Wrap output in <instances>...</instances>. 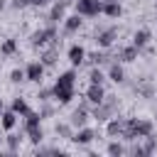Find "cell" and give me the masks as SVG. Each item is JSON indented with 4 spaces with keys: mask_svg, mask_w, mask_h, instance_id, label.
<instances>
[{
    "mask_svg": "<svg viewBox=\"0 0 157 157\" xmlns=\"http://www.w3.org/2000/svg\"><path fill=\"white\" fill-rule=\"evenodd\" d=\"M118 113H120V98L113 96V93H105V98H103L101 103L91 105V118L98 120V123H105L108 118H113V115H118Z\"/></svg>",
    "mask_w": 157,
    "mask_h": 157,
    "instance_id": "1",
    "label": "cell"
},
{
    "mask_svg": "<svg viewBox=\"0 0 157 157\" xmlns=\"http://www.w3.org/2000/svg\"><path fill=\"white\" fill-rule=\"evenodd\" d=\"M118 34H120V29H118L115 25H98V27L93 29V42H96L101 49H110V47L115 44Z\"/></svg>",
    "mask_w": 157,
    "mask_h": 157,
    "instance_id": "2",
    "label": "cell"
},
{
    "mask_svg": "<svg viewBox=\"0 0 157 157\" xmlns=\"http://www.w3.org/2000/svg\"><path fill=\"white\" fill-rule=\"evenodd\" d=\"M56 37H59V29H56V25H44V27L34 29V32L29 34V44H32L34 49H42V47L52 44Z\"/></svg>",
    "mask_w": 157,
    "mask_h": 157,
    "instance_id": "3",
    "label": "cell"
},
{
    "mask_svg": "<svg viewBox=\"0 0 157 157\" xmlns=\"http://www.w3.org/2000/svg\"><path fill=\"white\" fill-rule=\"evenodd\" d=\"M74 10L81 17H98L103 10V0H74Z\"/></svg>",
    "mask_w": 157,
    "mask_h": 157,
    "instance_id": "4",
    "label": "cell"
},
{
    "mask_svg": "<svg viewBox=\"0 0 157 157\" xmlns=\"http://www.w3.org/2000/svg\"><path fill=\"white\" fill-rule=\"evenodd\" d=\"M96 137H98V132H96L93 128L83 125V128H76V130H74V135H71V142H74V145H78V147H86V145H91Z\"/></svg>",
    "mask_w": 157,
    "mask_h": 157,
    "instance_id": "5",
    "label": "cell"
},
{
    "mask_svg": "<svg viewBox=\"0 0 157 157\" xmlns=\"http://www.w3.org/2000/svg\"><path fill=\"white\" fill-rule=\"evenodd\" d=\"M113 59H115V61H120V64H132V61H137V59H140V49H137L135 44L118 47V54H115Z\"/></svg>",
    "mask_w": 157,
    "mask_h": 157,
    "instance_id": "6",
    "label": "cell"
},
{
    "mask_svg": "<svg viewBox=\"0 0 157 157\" xmlns=\"http://www.w3.org/2000/svg\"><path fill=\"white\" fill-rule=\"evenodd\" d=\"M86 61L91 64V66H105V64H110V61H115L113 59V54H108V49H96V52H86ZM83 61V64H86Z\"/></svg>",
    "mask_w": 157,
    "mask_h": 157,
    "instance_id": "7",
    "label": "cell"
},
{
    "mask_svg": "<svg viewBox=\"0 0 157 157\" xmlns=\"http://www.w3.org/2000/svg\"><path fill=\"white\" fill-rule=\"evenodd\" d=\"M54 88V101L59 105H69L76 98V86H52Z\"/></svg>",
    "mask_w": 157,
    "mask_h": 157,
    "instance_id": "8",
    "label": "cell"
},
{
    "mask_svg": "<svg viewBox=\"0 0 157 157\" xmlns=\"http://www.w3.org/2000/svg\"><path fill=\"white\" fill-rule=\"evenodd\" d=\"M25 78L39 86L42 78H44V64H42V61H29V64L25 66Z\"/></svg>",
    "mask_w": 157,
    "mask_h": 157,
    "instance_id": "9",
    "label": "cell"
},
{
    "mask_svg": "<svg viewBox=\"0 0 157 157\" xmlns=\"http://www.w3.org/2000/svg\"><path fill=\"white\" fill-rule=\"evenodd\" d=\"M81 27H83V17H81L78 12L66 15V17L61 20V29H64V34H76Z\"/></svg>",
    "mask_w": 157,
    "mask_h": 157,
    "instance_id": "10",
    "label": "cell"
},
{
    "mask_svg": "<svg viewBox=\"0 0 157 157\" xmlns=\"http://www.w3.org/2000/svg\"><path fill=\"white\" fill-rule=\"evenodd\" d=\"M132 91H135V93H137L140 98L150 101V98H155V91H157V88H155V83H152L150 78H140V81H137V83L132 86Z\"/></svg>",
    "mask_w": 157,
    "mask_h": 157,
    "instance_id": "11",
    "label": "cell"
},
{
    "mask_svg": "<svg viewBox=\"0 0 157 157\" xmlns=\"http://www.w3.org/2000/svg\"><path fill=\"white\" fill-rule=\"evenodd\" d=\"M83 98H86V101H88L91 105L101 103V101L105 98V88H103V83H88V88H86Z\"/></svg>",
    "mask_w": 157,
    "mask_h": 157,
    "instance_id": "12",
    "label": "cell"
},
{
    "mask_svg": "<svg viewBox=\"0 0 157 157\" xmlns=\"http://www.w3.org/2000/svg\"><path fill=\"white\" fill-rule=\"evenodd\" d=\"M123 115L118 113V115H113V118H108L103 125H105V135L108 137H120V132H123Z\"/></svg>",
    "mask_w": 157,
    "mask_h": 157,
    "instance_id": "13",
    "label": "cell"
},
{
    "mask_svg": "<svg viewBox=\"0 0 157 157\" xmlns=\"http://www.w3.org/2000/svg\"><path fill=\"white\" fill-rule=\"evenodd\" d=\"M152 132H155V120L152 118H135V135H137V140L147 137Z\"/></svg>",
    "mask_w": 157,
    "mask_h": 157,
    "instance_id": "14",
    "label": "cell"
},
{
    "mask_svg": "<svg viewBox=\"0 0 157 157\" xmlns=\"http://www.w3.org/2000/svg\"><path fill=\"white\" fill-rule=\"evenodd\" d=\"M66 59L71 61V66H81V64L86 61V49H83L81 44H71V47L66 49Z\"/></svg>",
    "mask_w": 157,
    "mask_h": 157,
    "instance_id": "15",
    "label": "cell"
},
{
    "mask_svg": "<svg viewBox=\"0 0 157 157\" xmlns=\"http://www.w3.org/2000/svg\"><path fill=\"white\" fill-rule=\"evenodd\" d=\"M64 17H66V5H61V2L54 0L52 10H49V15H47V25H59Z\"/></svg>",
    "mask_w": 157,
    "mask_h": 157,
    "instance_id": "16",
    "label": "cell"
},
{
    "mask_svg": "<svg viewBox=\"0 0 157 157\" xmlns=\"http://www.w3.org/2000/svg\"><path fill=\"white\" fill-rule=\"evenodd\" d=\"M150 42H152V32H150L147 27H140V29H135V32H132V42H130V44H135L137 49L147 47Z\"/></svg>",
    "mask_w": 157,
    "mask_h": 157,
    "instance_id": "17",
    "label": "cell"
},
{
    "mask_svg": "<svg viewBox=\"0 0 157 157\" xmlns=\"http://www.w3.org/2000/svg\"><path fill=\"white\" fill-rule=\"evenodd\" d=\"M17 113L15 110H10V108H5L2 113H0V128H2V132H7V130H15V125H17Z\"/></svg>",
    "mask_w": 157,
    "mask_h": 157,
    "instance_id": "18",
    "label": "cell"
},
{
    "mask_svg": "<svg viewBox=\"0 0 157 157\" xmlns=\"http://www.w3.org/2000/svg\"><path fill=\"white\" fill-rule=\"evenodd\" d=\"M108 78L113 83H125V69L120 61H110L108 64Z\"/></svg>",
    "mask_w": 157,
    "mask_h": 157,
    "instance_id": "19",
    "label": "cell"
},
{
    "mask_svg": "<svg viewBox=\"0 0 157 157\" xmlns=\"http://www.w3.org/2000/svg\"><path fill=\"white\" fill-rule=\"evenodd\" d=\"M2 145L7 147V152H10V155H15V152H20V147H22V135H17V132L7 130V135H5V140H2Z\"/></svg>",
    "mask_w": 157,
    "mask_h": 157,
    "instance_id": "20",
    "label": "cell"
},
{
    "mask_svg": "<svg viewBox=\"0 0 157 157\" xmlns=\"http://www.w3.org/2000/svg\"><path fill=\"white\" fill-rule=\"evenodd\" d=\"M17 49H20V44H17L15 37H7V39L0 42V56H15Z\"/></svg>",
    "mask_w": 157,
    "mask_h": 157,
    "instance_id": "21",
    "label": "cell"
},
{
    "mask_svg": "<svg viewBox=\"0 0 157 157\" xmlns=\"http://www.w3.org/2000/svg\"><path fill=\"white\" fill-rule=\"evenodd\" d=\"M76 78H78L76 69H69V71H61V74L56 76L54 86H76Z\"/></svg>",
    "mask_w": 157,
    "mask_h": 157,
    "instance_id": "22",
    "label": "cell"
},
{
    "mask_svg": "<svg viewBox=\"0 0 157 157\" xmlns=\"http://www.w3.org/2000/svg\"><path fill=\"white\" fill-rule=\"evenodd\" d=\"M101 15H105V17H110V20H118V17L123 15V5H120V2H103Z\"/></svg>",
    "mask_w": 157,
    "mask_h": 157,
    "instance_id": "23",
    "label": "cell"
},
{
    "mask_svg": "<svg viewBox=\"0 0 157 157\" xmlns=\"http://www.w3.org/2000/svg\"><path fill=\"white\" fill-rule=\"evenodd\" d=\"M10 110H15V113H17L20 118H22V115H25V113L29 110V103H27V101H25L22 96H15V98H12V103H10Z\"/></svg>",
    "mask_w": 157,
    "mask_h": 157,
    "instance_id": "24",
    "label": "cell"
},
{
    "mask_svg": "<svg viewBox=\"0 0 157 157\" xmlns=\"http://www.w3.org/2000/svg\"><path fill=\"white\" fill-rule=\"evenodd\" d=\"M140 145H142V152H145V155H152V152L157 150V135L152 132V135H147V137H140Z\"/></svg>",
    "mask_w": 157,
    "mask_h": 157,
    "instance_id": "25",
    "label": "cell"
},
{
    "mask_svg": "<svg viewBox=\"0 0 157 157\" xmlns=\"http://www.w3.org/2000/svg\"><path fill=\"white\" fill-rule=\"evenodd\" d=\"M105 152H108V155H113V157H120V155L125 152V145L120 142V137H110V142H108Z\"/></svg>",
    "mask_w": 157,
    "mask_h": 157,
    "instance_id": "26",
    "label": "cell"
},
{
    "mask_svg": "<svg viewBox=\"0 0 157 157\" xmlns=\"http://www.w3.org/2000/svg\"><path fill=\"white\" fill-rule=\"evenodd\" d=\"M54 132H56L59 137H64V140H71V135H74V128H71V123L66 120V123H56V125H54Z\"/></svg>",
    "mask_w": 157,
    "mask_h": 157,
    "instance_id": "27",
    "label": "cell"
},
{
    "mask_svg": "<svg viewBox=\"0 0 157 157\" xmlns=\"http://www.w3.org/2000/svg\"><path fill=\"white\" fill-rule=\"evenodd\" d=\"M103 81H105L103 69H101V66H91V71H88V83H103Z\"/></svg>",
    "mask_w": 157,
    "mask_h": 157,
    "instance_id": "28",
    "label": "cell"
},
{
    "mask_svg": "<svg viewBox=\"0 0 157 157\" xmlns=\"http://www.w3.org/2000/svg\"><path fill=\"white\" fill-rule=\"evenodd\" d=\"M25 137H27L32 145H39V142L44 140V130H42V125H39V128H34V130H27V132H25Z\"/></svg>",
    "mask_w": 157,
    "mask_h": 157,
    "instance_id": "29",
    "label": "cell"
},
{
    "mask_svg": "<svg viewBox=\"0 0 157 157\" xmlns=\"http://www.w3.org/2000/svg\"><path fill=\"white\" fill-rule=\"evenodd\" d=\"M37 101H39V103H44V101H54V88H49V86H39V91H37Z\"/></svg>",
    "mask_w": 157,
    "mask_h": 157,
    "instance_id": "30",
    "label": "cell"
},
{
    "mask_svg": "<svg viewBox=\"0 0 157 157\" xmlns=\"http://www.w3.org/2000/svg\"><path fill=\"white\" fill-rule=\"evenodd\" d=\"M54 113H56V108L52 105V101H44V103L39 105V115H42V120H47V118H54Z\"/></svg>",
    "mask_w": 157,
    "mask_h": 157,
    "instance_id": "31",
    "label": "cell"
},
{
    "mask_svg": "<svg viewBox=\"0 0 157 157\" xmlns=\"http://www.w3.org/2000/svg\"><path fill=\"white\" fill-rule=\"evenodd\" d=\"M22 81H27L25 78V69H12L10 71V83H22Z\"/></svg>",
    "mask_w": 157,
    "mask_h": 157,
    "instance_id": "32",
    "label": "cell"
},
{
    "mask_svg": "<svg viewBox=\"0 0 157 157\" xmlns=\"http://www.w3.org/2000/svg\"><path fill=\"white\" fill-rule=\"evenodd\" d=\"M10 7L12 10H25V7H29V2L27 0H10Z\"/></svg>",
    "mask_w": 157,
    "mask_h": 157,
    "instance_id": "33",
    "label": "cell"
},
{
    "mask_svg": "<svg viewBox=\"0 0 157 157\" xmlns=\"http://www.w3.org/2000/svg\"><path fill=\"white\" fill-rule=\"evenodd\" d=\"M29 2V7H44V5H49L52 0H27Z\"/></svg>",
    "mask_w": 157,
    "mask_h": 157,
    "instance_id": "34",
    "label": "cell"
},
{
    "mask_svg": "<svg viewBox=\"0 0 157 157\" xmlns=\"http://www.w3.org/2000/svg\"><path fill=\"white\" fill-rule=\"evenodd\" d=\"M5 5H7V0H0V10H2V7H5Z\"/></svg>",
    "mask_w": 157,
    "mask_h": 157,
    "instance_id": "35",
    "label": "cell"
},
{
    "mask_svg": "<svg viewBox=\"0 0 157 157\" xmlns=\"http://www.w3.org/2000/svg\"><path fill=\"white\" fill-rule=\"evenodd\" d=\"M2 140H5V135H2V128H0V145H2Z\"/></svg>",
    "mask_w": 157,
    "mask_h": 157,
    "instance_id": "36",
    "label": "cell"
},
{
    "mask_svg": "<svg viewBox=\"0 0 157 157\" xmlns=\"http://www.w3.org/2000/svg\"><path fill=\"white\" fill-rule=\"evenodd\" d=\"M2 110H5V103H2V98H0V113H2Z\"/></svg>",
    "mask_w": 157,
    "mask_h": 157,
    "instance_id": "37",
    "label": "cell"
},
{
    "mask_svg": "<svg viewBox=\"0 0 157 157\" xmlns=\"http://www.w3.org/2000/svg\"><path fill=\"white\" fill-rule=\"evenodd\" d=\"M103 2H120V0H103Z\"/></svg>",
    "mask_w": 157,
    "mask_h": 157,
    "instance_id": "38",
    "label": "cell"
},
{
    "mask_svg": "<svg viewBox=\"0 0 157 157\" xmlns=\"http://www.w3.org/2000/svg\"><path fill=\"white\" fill-rule=\"evenodd\" d=\"M155 12H157V0H155Z\"/></svg>",
    "mask_w": 157,
    "mask_h": 157,
    "instance_id": "39",
    "label": "cell"
},
{
    "mask_svg": "<svg viewBox=\"0 0 157 157\" xmlns=\"http://www.w3.org/2000/svg\"><path fill=\"white\" fill-rule=\"evenodd\" d=\"M155 120H157V110H155Z\"/></svg>",
    "mask_w": 157,
    "mask_h": 157,
    "instance_id": "40",
    "label": "cell"
},
{
    "mask_svg": "<svg viewBox=\"0 0 157 157\" xmlns=\"http://www.w3.org/2000/svg\"><path fill=\"white\" fill-rule=\"evenodd\" d=\"M155 101H157V91H155Z\"/></svg>",
    "mask_w": 157,
    "mask_h": 157,
    "instance_id": "41",
    "label": "cell"
}]
</instances>
